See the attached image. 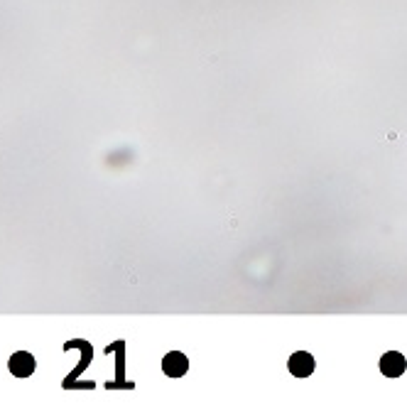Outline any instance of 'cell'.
<instances>
[{
    "label": "cell",
    "mask_w": 407,
    "mask_h": 407,
    "mask_svg": "<svg viewBox=\"0 0 407 407\" xmlns=\"http://www.w3.org/2000/svg\"><path fill=\"white\" fill-rule=\"evenodd\" d=\"M314 356H309L307 351H297L292 353V358H289V363H287V368H289V373L297 375V378H307V375L314 373Z\"/></svg>",
    "instance_id": "obj_1"
},
{
    "label": "cell",
    "mask_w": 407,
    "mask_h": 407,
    "mask_svg": "<svg viewBox=\"0 0 407 407\" xmlns=\"http://www.w3.org/2000/svg\"><path fill=\"white\" fill-rule=\"evenodd\" d=\"M187 368H189L187 356L179 353V351L167 353L165 358H162V371H165L169 378H182V375L187 373Z\"/></svg>",
    "instance_id": "obj_2"
},
{
    "label": "cell",
    "mask_w": 407,
    "mask_h": 407,
    "mask_svg": "<svg viewBox=\"0 0 407 407\" xmlns=\"http://www.w3.org/2000/svg\"><path fill=\"white\" fill-rule=\"evenodd\" d=\"M405 356L397 351H390L385 353L383 358H380V371H383V375H387V378H397V375L405 373Z\"/></svg>",
    "instance_id": "obj_3"
},
{
    "label": "cell",
    "mask_w": 407,
    "mask_h": 407,
    "mask_svg": "<svg viewBox=\"0 0 407 407\" xmlns=\"http://www.w3.org/2000/svg\"><path fill=\"white\" fill-rule=\"evenodd\" d=\"M8 368H10V373L15 375V378H27V375L34 373V358L27 351H20L10 358Z\"/></svg>",
    "instance_id": "obj_4"
}]
</instances>
